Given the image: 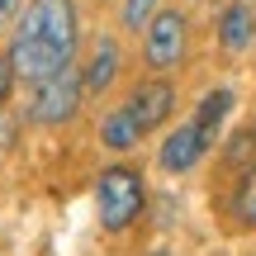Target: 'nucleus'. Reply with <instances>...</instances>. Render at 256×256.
<instances>
[{"label":"nucleus","mask_w":256,"mask_h":256,"mask_svg":"<svg viewBox=\"0 0 256 256\" xmlns=\"http://www.w3.org/2000/svg\"><path fill=\"white\" fill-rule=\"evenodd\" d=\"M232 223H238L242 232L256 228V166H247L238 180V190H232Z\"/></svg>","instance_id":"obj_10"},{"label":"nucleus","mask_w":256,"mask_h":256,"mask_svg":"<svg viewBox=\"0 0 256 256\" xmlns=\"http://www.w3.org/2000/svg\"><path fill=\"white\" fill-rule=\"evenodd\" d=\"M138 138H142V128H138V119L128 114V104H119V110L100 124V142L110 147V152H128Z\"/></svg>","instance_id":"obj_9"},{"label":"nucleus","mask_w":256,"mask_h":256,"mask_svg":"<svg viewBox=\"0 0 256 256\" xmlns=\"http://www.w3.org/2000/svg\"><path fill=\"white\" fill-rule=\"evenodd\" d=\"M209 142H214V133L204 124H180L176 133H166V142H162V152H156V162H162V171H171V176H185L190 166H200V156L209 152Z\"/></svg>","instance_id":"obj_5"},{"label":"nucleus","mask_w":256,"mask_h":256,"mask_svg":"<svg viewBox=\"0 0 256 256\" xmlns=\"http://www.w3.org/2000/svg\"><path fill=\"white\" fill-rule=\"evenodd\" d=\"M14 5H19V0H0V19H10V14H14Z\"/></svg>","instance_id":"obj_16"},{"label":"nucleus","mask_w":256,"mask_h":256,"mask_svg":"<svg viewBox=\"0 0 256 256\" xmlns=\"http://www.w3.org/2000/svg\"><path fill=\"white\" fill-rule=\"evenodd\" d=\"M171 110H176V90H171V81H142L133 95H128V114L138 119V128H142V133L162 128L166 119H171Z\"/></svg>","instance_id":"obj_6"},{"label":"nucleus","mask_w":256,"mask_h":256,"mask_svg":"<svg viewBox=\"0 0 256 256\" xmlns=\"http://www.w3.org/2000/svg\"><path fill=\"white\" fill-rule=\"evenodd\" d=\"M228 110H232V90H209V95L200 100V110H194V124H204V128L214 133V128L223 124V114H228Z\"/></svg>","instance_id":"obj_11"},{"label":"nucleus","mask_w":256,"mask_h":256,"mask_svg":"<svg viewBox=\"0 0 256 256\" xmlns=\"http://www.w3.org/2000/svg\"><path fill=\"white\" fill-rule=\"evenodd\" d=\"M86 100V72H76L72 62L57 76H48L43 86H34V104H28V119L34 124H66Z\"/></svg>","instance_id":"obj_3"},{"label":"nucleus","mask_w":256,"mask_h":256,"mask_svg":"<svg viewBox=\"0 0 256 256\" xmlns=\"http://www.w3.org/2000/svg\"><path fill=\"white\" fill-rule=\"evenodd\" d=\"M0 147H14V119L0 114Z\"/></svg>","instance_id":"obj_15"},{"label":"nucleus","mask_w":256,"mask_h":256,"mask_svg":"<svg viewBox=\"0 0 256 256\" xmlns=\"http://www.w3.org/2000/svg\"><path fill=\"white\" fill-rule=\"evenodd\" d=\"M252 156H256V128H242L228 142V162L232 166H252Z\"/></svg>","instance_id":"obj_12"},{"label":"nucleus","mask_w":256,"mask_h":256,"mask_svg":"<svg viewBox=\"0 0 256 256\" xmlns=\"http://www.w3.org/2000/svg\"><path fill=\"white\" fill-rule=\"evenodd\" d=\"M14 81H19V76H14V62H10V57H0V104L10 100V90H14Z\"/></svg>","instance_id":"obj_14"},{"label":"nucleus","mask_w":256,"mask_h":256,"mask_svg":"<svg viewBox=\"0 0 256 256\" xmlns=\"http://www.w3.org/2000/svg\"><path fill=\"white\" fill-rule=\"evenodd\" d=\"M114 76H119V43H114V38H100V43H95L90 66H86V95L110 90Z\"/></svg>","instance_id":"obj_8"},{"label":"nucleus","mask_w":256,"mask_h":256,"mask_svg":"<svg viewBox=\"0 0 256 256\" xmlns=\"http://www.w3.org/2000/svg\"><path fill=\"white\" fill-rule=\"evenodd\" d=\"M76 52V10L72 0H28L19 14L14 43H10V62L14 76L28 86H43L57 76Z\"/></svg>","instance_id":"obj_1"},{"label":"nucleus","mask_w":256,"mask_h":256,"mask_svg":"<svg viewBox=\"0 0 256 256\" xmlns=\"http://www.w3.org/2000/svg\"><path fill=\"white\" fill-rule=\"evenodd\" d=\"M95 204H100V223L110 232H124L138 223L147 204V190H142V176L133 166H110V171L95 180Z\"/></svg>","instance_id":"obj_2"},{"label":"nucleus","mask_w":256,"mask_h":256,"mask_svg":"<svg viewBox=\"0 0 256 256\" xmlns=\"http://www.w3.org/2000/svg\"><path fill=\"white\" fill-rule=\"evenodd\" d=\"M185 14L180 10H156L147 19V38H142V62L152 72H171L176 62L185 57Z\"/></svg>","instance_id":"obj_4"},{"label":"nucleus","mask_w":256,"mask_h":256,"mask_svg":"<svg viewBox=\"0 0 256 256\" xmlns=\"http://www.w3.org/2000/svg\"><path fill=\"white\" fill-rule=\"evenodd\" d=\"M147 256H171V252H147Z\"/></svg>","instance_id":"obj_17"},{"label":"nucleus","mask_w":256,"mask_h":256,"mask_svg":"<svg viewBox=\"0 0 256 256\" xmlns=\"http://www.w3.org/2000/svg\"><path fill=\"white\" fill-rule=\"evenodd\" d=\"M152 14H156V0H124V24L128 28H147Z\"/></svg>","instance_id":"obj_13"},{"label":"nucleus","mask_w":256,"mask_h":256,"mask_svg":"<svg viewBox=\"0 0 256 256\" xmlns=\"http://www.w3.org/2000/svg\"><path fill=\"white\" fill-rule=\"evenodd\" d=\"M218 43H223V52H247V48L256 43V10L247 5V0H232L228 10H223V19H218Z\"/></svg>","instance_id":"obj_7"}]
</instances>
